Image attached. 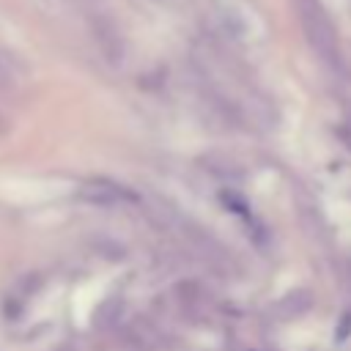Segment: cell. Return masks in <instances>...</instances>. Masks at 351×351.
Returning a JSON list of instances; mask_svg holds the SVG:
<instances>
[{
    "label": "cell",
    "mask_w": 351,
    "mask_h": 351,
    "mask_svg": "<svg viewBox=\"0 0 351 351\" xmlns=\"http://www.w3.org/2000/svg\"><path fill=\"white\" fill-rule=\"evenodd\" d=\"M299 8V19L304 27V36L310 41V47L318 52V58L324 63H329L332 69L343 66V55H340V41H337V30L332 25V19L326 16L321 0H293Z\"/></svg>",
    "instance_id": "6da1fadb"
},
{
    "label": "cell",
    "mask_w": 351,
    "mask_h": 351,
    "mask_svg": "<svg viewBox=\"0 0 351 351\" xmlns=\"http://www.w3.org/2000/svg\"><path fill=\"white\" fill-rule=\"evenodd\" d=\"M77 197L82 203L99 206V208H115V206H123V203H134L137 200V195L129 186H123V184H118L112 178H88L80 186Z\"/></svg>",
    "instance_id": "7a4b0ae2"
},
{
    "label": "cell",
    "mask_w": 351,
    "mask_h": 351,
    "mask_svg": "<svg viewBox=\"0 0 351 351\" xmlns=\"http://www.w3.org/2000/svg\"><path fill=\"white\" fill-rule=\"evenodd\" d=\"M203 162V167L208 170V173H214V176H219V178H241V167L233 162V159H228V156H222V154H211V156H203L200 159Z\"/></svg>",
    "instance_id": "3957f363"
},
{
    "label": "cell",
    "mask_w": 351,
    "mask_h": 351,
    "mask_svg": "<svg viewBox=\"0 0 351 351\" xmlns=\"http://www.w3.org/2000/svg\"><path fill=\"white\" fill-rule=\"evenodd\" d=\"M291 304V310L285 313V315H302L304 310H310V293L307 291H293V293H288L285 299H282V307H288Z\"/></svg>",
    "instance_id": "277c9868"
},
{
    "label": "cell",
    "mask_w": 351,
    "mask_h": 351,
    "mask_svg": "<svg viewBox=\"0 0 351 351\" xmlns=\"http://www.w3.org/2000/svg\"><path fill=\"white\" fill-rule=\"evenodd\" d=\"M346 145H348V148H351V121H348V123H346Z\"/></svg>",
    "instance_id": "5b68a950"
}]
</instances>
